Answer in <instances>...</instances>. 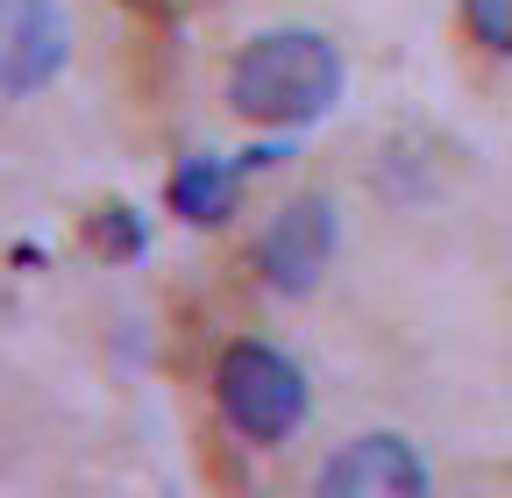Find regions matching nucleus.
Wrapping results in <instances>:
<instances>
[{"label":"nucleus","mask_w":512,"mask_h":498,"mask_svg":"<svg viewBox=\"0 0 512 498\" xmlns=\"http://www.w3.org/2000/svg\"><path fill=\"white\" fill-rule=\"evenodd\" d=\"M342 100V50L320 29H264L228 65V107L256 129H306Z\"/></svg>","instance_id":"f257e3e1"},{"label":"nucleus","mask_w":512,"mask_h":498,"mask_svg":"<svg viewBox=\"0 0 512 498\" xmlns=\"http://www.w3.org/2000/svg\"><path fill=\"white\" fill-rule=\"evenodd\" d=\"M242 157L228 164V157H185L178 171H171V185H164V200H171V214L178 221H192V228H221L228 214H235V193H242Z\"/></svg>","instance_id":"423d86ee"},{"label":"nucleus","mask_w":512,"mask_h":498,"mask_svg":"<svg viewBox=\"0 0 512 498\" xmlns=\"http://www.w3.org/2000/svg\"><path fill=\"white\" fill-rule=\"evenodd\" d=\"M214 406L242 442H285L306 420V370L271 342H228L214 363Z\"/></svg>","instance_id":"f03ea898"},{"label":"nucleus","mask_w":512,"mask_h":498,"mask_svg":"<svg viewBox=\"0 0 512 498\" xmlns=\"http://www.w3.org/2000/svg\"><path fill=\"white\" fill-rule=\"evenodd\" d=\"M463 8H470V29H477L491 50L512 57V0H463Z\"/></svg>","instance_id":"0eeeda50"},{"label":"nucleus","mask_w":512,"mask_h":498,"mask_svg":"<svg viewBox=\"0 0 512 498\" xmlns=\"http://www.w3.org/2000/svg\"><path fill=\"white\" fill-rule=\"evenodd\" d=\"M328 264H335V207L320 193L285 200L264 221V235H256V278H264L278 299H306Z\"/></svg>","instance_id":"7ed1b4c3"},{"label":"nucleus","mask_w":512,"mask_h":498,"mask_svg":"<svg viewBox=\"0 0 512 498\" xmlns=\"http://www.w3.org/2000/svg\"><path fill=\"white\" fill-rule=\"evenodd\" d=\"M100 249H107V257H136V249H143V228H136L128 207H100Z\"/></svg>","instance_id":"6e6552de"},{"label":"nucleus","mask_w":512,"mask_h":498,"mask_svg":"<svg viewBox=\"0 0 512 498\" xmlns=\"http://www.w3.org/2000/svg\"><path fill=\"white\" fill-rule=\"evenodd\" d=\"M427 456L406 434H356L320 463V498H420Z\"/></svg>","instance_id":"39448f33"},{"label":"nucleus","mask_w":512,"mask_h":498,"mask_svg":"<svg viewBox=\"0 0 512 498\" xmlns=\"http://www.w3.org/2000/svg\"><path fill=\"white\" fill-rule=\"evenodd\" d=\"M72 57V15L57 0H0V93L22 100L50 86Z\"/></svg>","instance_id":"20e7f679"}]
</instances>
